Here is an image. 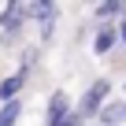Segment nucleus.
<instances>
[{
    "label": "nucleus",
    "instance_id": "f257e3e1",
    "mask_svg": "<svg viewBox=\"0 0 126 126\" xmlns=\"http://www.w3.org/2000/svg\"><path fill=\"white\" fill-rule=\"evenodd\" d=\"M108 100H111V82H108V78H100V82H93V85L82 93V100H78L74 115H78V119H96V111H100Z\"/></svg>",
    "mask_w": 126,
    "mask_h": 126
},
{
    "label": "nucleus",
    "instance_id": "9d476101",
    "mask_svg": "<svg viewBox=\"0 0 126 126\" xmlns=\"http://www.w3.org/2000/svg\"><path fill=\"white\" fill-rule=\"evenodd\" d=\"M59 126H82V119H78V115H74V111H71V115H67V119H63V122H59Z\"/></svg>",
    "mask_w": 126,
    "mask_h": 126
},
{
    "label": "nucleus",
    "instance_id": "423d86ee",
    "mask_svg": "<svg viewBox=\"0 0 126 126\" xmlns=\"http://www.w3.org/2000/svg\"><path fill=\"white\" fill-rule=\"evenodd\" d=\"M22 82H26V74H11V78H4V82H0V104L19 100V93H22Z\"/></svg>",
    "mask_w": 126,
    "mask_h": 126
},
{
    "label": "nucleus",
    "instance_id": "1a4fd4ad",
    "mask_svg": "<svg viewBox=\"0 0 126 126\" xmlns=\"http://www.w3.org/2000/svg\"><path fill=\"white\" fill-rule=\"evenodd\" d=\"M93 11H96V19H115V15H122V4L119 0H104V4H96Z\"/></svg>",
    "mask_w": 126,
    "mask_h": 126
},
{
    "label": "nucleus",
    "instance_id": "f03ea898",
    "mask_svg": "<svg viewBox=\"0 0 126 126\" xmlns=\"http://www.w3.org/2000/svg\"><path fill=\"white\" fill-rule=\"evenodd\" d=\"M71 111H74L71 96L63 93V89H56V93H52V100H48V115H45V126H59V122L67 119Z\"/></svg>",
    "mask_w": 126,
    "mask_h": 126
},
{
    "label": "nucleus",
    "instance_id": "20e7f679",
    "mask_svg": "<svg viewBox=\"0 0 126 126\" xmlns=\"http://www.w3.org/2000/svg\"><path fill=\"white\" fill-rule=\"evenodd\" d=\"M115 45H119V30H115V26H96V37H93V52H96V56H108Z\"/></svg>",
    "mask_w": 126,
    "mask_h": 126
},
{
    "label": "nucleus",
    "instance_id": "39448f33",
    "mask_svg": "<svg viewBox=\"0 0 126 126\" xmlns=\"http://www.w3.org/2000/svg\"><path fill=\"white\" fill-rule=\"evenodd\" d=\"M22 19H26V4H8L4 8V19H0V26H4V33H19V26H22Z\"/></svg>",
    "mask_w": 126,
    "mask_h": 126
},
{
    "label": "nucleus",
    "instance_id": "7ed1b4c3",
    "mask_svg": "<svg viewBox=\"0 0 126 126\" xmlns=\"http://www.w3.org/2000/svg\"><path fill=\"white\" fill-rule=\"evenodd\" d=\"M96 119H100L104 126H122V122H126V100H108V104L96 111Z\"/></svg>",
    "mask_w": 126,
    "mask_h": 126
},
{
    "label": "nucleus",
    "instance_id": "9b49d317",
    "mask_svg": "<svg viewBox=\"0 0 126 126\" xmlns=\"http://www.w3.org/2000/svg\"><path fill=\"white\" fill-rule=\"evenodd\" d=\"M115 30H119V41H122V45H126V22H119V26H115Z\"/></svg>",
    "mask_w": 126,
    "mask_h": 126
},
{
    "label": "nucleus",
    "instance_id": "6e6552de",
    "mask_svg": "<svg viewBox=\"0 0 126 126\" xmlns=\"http://www.w3.org/2000/svg\"><path fill=\"white\" fill-rule=\"evenodd\" d=\"M22 115V100H8V104H0V126H15Z\"/></svg>",
    "mask_w": 126,
    "mask_h": 126
},
{
    "label": "nucleus",
    "instance_id": "0eeeda50",
    "mask_svg": "<svg viewBox=\"0 0 126 126\" xmlns=\"http://www.w3.org/2000/svg\"><path fill=\"white\" fill-rule=\"evenodd\" d=\"M59 15L56 4H48V0H37V4H26V19H41V22H52Z\"/></svg>",
    "mask_w": 126,
    "mask_h": 126
}]
</instances>
